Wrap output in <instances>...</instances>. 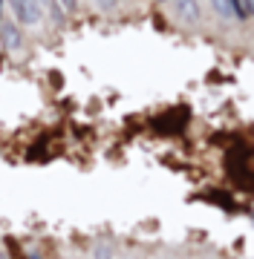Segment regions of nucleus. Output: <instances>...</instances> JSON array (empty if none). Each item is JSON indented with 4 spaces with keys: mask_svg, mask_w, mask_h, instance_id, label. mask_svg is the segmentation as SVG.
<instances>
[{
    "mask_svg": "<svg viewBox=\"0 0 254 259\" xmlns=\"http://www.w3.org/2000/svg\"><path fill=\"white\" fill-rule=\"evenodd\" d=\"M12 3V12H15V18L23 23V26H35L41 20V15L44 12L38 9V3L35 0H9Z\"/></svg>",
    "mask_w": 254,
    "mask_h": 259,
    "instance_id": "f257e3e1",
    "label": "nucleus"
},
{
    "mask_svg": "<svg viewBox=\"0 0 254 259\" xmlns=\"http://www.w3.org/2000/svg\"><path fill=\"white\" fill-rule=\"evenodd\" d=\"M0 40L6 44L9 49H18L20 47V32L15 23H6V20H0Z\"/></svg>",
    "mask_w": 254,
    "mask_h": 259,
    "instance_id": "f03ea898",
    "label": "nucleus"
},
{
    "mask_svg": "<svg viewBox=\"0 0 254 259\" xmlns=\"http://www.w3.org/2000/svg\"><path fill=\"white\" fill-rule=\"evenodd\" d=\"M176 3V12L185 20H199V3L197 0H173Z\"/></svg>",
    "mask_w": 254,
    "mask_h": 259,
    "instance_id": "7ed1b4c3",
    "label": "nucleus"
},
{
    "mask_svg": "<svg viewBox=\"0 0 254 259\" xmlns=\"http://www.w3.org/2000/svg\"><path fill=\"white\" fill-rule=\"evenodd\" d=\"M214 3V9L220 12V18H234V12H231V3L228 0H211Z\"/></svg>",
    "mask_w": 254,
    "mask_h": 259,
    "instance_id": "20e7f679",
    "label": "nucleus"
},
{
    "mask_svg": "<svg viewBox=\"0 0 254 259\" xmlns=\"http://www.w3.org/2000/svg\"><path fill=\"white\" fill-rule=\"evenodd\" d=\"M228 3H231V12H234V18L243 20L245 15H248V12H245V3H243V0H228Z\"/></svg>",
    "mask_w": 254,
    "mask_h": 259,
    "instance_id": "39448f33",
    "label": "nucleus"
},
{
    "mask_svg": "<svg viewBox=\"0 0 254 259\" xmlns=\"http://www.w3.org/2000/svg\"><path fill=\"white\" fill-rule=\"evenodd\" d=\"M110 256H113V250H110V245H107V242H101V245L95 248V259H110Z\"/></svg>",
    "mask_w": 254,
    "mask_h": 259,
    "instance_id": "423d86ee",
    "label": "nucleus"
},
{
    "mask_svg": "<svg viewBox=\"0 0 254 259\" xmlns=\"http://www.w3.org/2000/svg\"><path fill=\"white\" fill-rule=\"evenodd\" d=\"M58 3H61L66 12H76L78 9V0H58Z\"/></svg>",
    "mask_w": 254,
    "mask_h": 259,
    "instance_id": "0eeeda50",
    "label": "nucleus"
},
{
    "mask_svg": "<svg viewBox=\"0 0 254 259\" xmlns=\"http://www.w3.org/2000/svg\"><path fill=\"white\" fill-rule=\"evenodd\" d=\"M35 3H38V9H41V12H47V9H49V0H35Z\"/></svg>",
    "mask_w": 254,
    "mask_h": 259,
    "instance_id": "6e6552de",
    "label": "nucleus"
},
{
    "mask_svg": "<svg viewBox=\"0 0 254 259\" xmlns=\"http://www.w3.org/2000/svg\"><path fill=\"white\" fill-rule=\"evenodd\" d=\"M0 259H6V256H3V253H0Z\"/></svg>",
    "mask_w": 254,
    "mask_h": 259,
    "instance_id": "1a4fd4ad",
    "label": "nucleus"
}]
</instances>
